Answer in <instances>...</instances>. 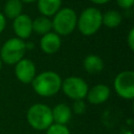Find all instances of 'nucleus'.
I'll return each mask as SVG.
<instances>
[{
  "mask_svg": "<svg viewBox=\"0 0 134 134\" xmlns=\"http://www.w3.org/2000/svg\"><path fill=\"white\" fill-rule=\"evenodd\" d=\"M30 84L38 95L49 97L55 95L61 90L62 79L54 71H44L36 74Z\"/></svg>",
  "mask_w": 134,
  "mask_h": 134,
  "instance_id": "obj_1",
  "label": "nucleus"
},
{
  "mask_svg": "<svg viewBox=\"0 0 134 134\" xmlns=\"http://www.w3.org/2000/svg\"><path fill=\"white\" fill-rule=\"evenodd\" d=\"M77 15L70 7H61L51 19L52 29L60 37L70 35L75 29Z\"/></svg>",
  "mask_w": 134,
  "mask_h": 134,
  "instance_id": "obj_2",
  "label": "nucleus"
},
{
  "mask_svg": "<svg viewBox=\"0 0 134 134\" xmlns=\"http://www.w3.org/2000/svg\"><path fill=\"white\" fill-rule=\"evenodd\" d=\"M102 25V13L96 7H87L77 17L76 27L83 36H92L96 34Z\"/></svg>",
  "mask_w": 134,
  "mask_h": 134,
  "instance_id": "obj_3",
  "label": "nucleus"
},
{
  "mask_svg": "<svg viewBox=\"0 0 134 134\" xmlns=\"http://www.w3.org/2000/svg\"><path fill=\"white\" fill-rule=\"evenodd\" d=\"M26 118L29 126L38 131L46 130L53 122L50 107L41 103L34 104L28 108Z\"/></svg>",
  "mask_w": 134,
  "mask_h": 134,
  "instance_id": "obj_4",
  "label": "nucleus"
},
{
  "mask_svg": "<svg viewBox=\"0 0 134 134\" xmlns=\"http://www.w3.org/2000/svg\"><path fill=\"white\" fill-rule=\"evenodd\" d=\"M26 52V45L24 40L17 37L6 40L0 50V59L8 65H15L22 60Z\"/></svg>",
  "mask_w": 134,
  "mask_h": 134,
  "instance_id": "obj_5",
  "label": "nucleus"
},
{
  "mask_svg": "<svg viewBox=\"0 0 134 134\" xmlns=\"http://www.w3.org/2000/svg\"><path fill=\"white\" fill-rule=\"evenodd\" d=\"M61 89L66 96L73 100H76L84 99L87 95L89 88L84 79L79 76H69L62 81Z\"/></svg>",
  "mask_w": 134,
  "mask_h": 134,
  "instance_id": "obj_6",
  "label": "nucleus"
},
{
  "mask_svg": "<svg viewBox=\"0 0 134 134\" xmlns=\"http://www.w3.org/2000/svg\"><path fill=\"white\" fill-rule=\"evenodd\" d=\"M113 86L121 98L132 99L134 97V72L132 70L119 72L114 79Z\"/></svg>",
  "mask_w": 134,
  "mask_h": 134,
  "instance_id": "obj_7",
  "label": "nucleus"
},
{
  "mask_svg": "<svg viewBox=\"0 0 134 134\" xmlns=\"http://www.w3.org/2000/svg\"><path fill=\"white\" fill-rule=\"evenodd\" d=\"M36 74V65L31 60L23 58L15 64V75L21 83L30 84Z\"/></svg>",
  "mask_w": 134,
  "mask_h": 134,
  "instance_id": "obj_8",
  "label": "nucleus"
},
{
  "mask_svg": "<svg viewBox=\"0 0 134 134\" xmlns=\"http://www.w3.org/2000/svg\"><path fill=\"white\" fill-rule=\"evenodd\" d=\"M13 29L17 38L28 39L32 34V19L26 14L19 15L13 21Z\"/></svg>",
  "mask_w": 134,
  "mask_h": 134,
  "instance_id": "obj_9",
  "label": "nucleus"
},
{
  "mask_svg": "<svg viewBox=\"0 0 134 134\" xmlns=\"http://www.w3.org/2000/svg\"><path fill=\"white\" fill-rule=\"evenodd\" d=\"M62 40L61 37L54 31H49L42 36L40 40V48L46 54H53L61 48Z\"/></svg>",
  "mask_w": 134,
  "mask_h": 134,
  "instance_id": "obj_10",
  "label": "nucleus"
},
{
  "mask_svg": "<svg viewBox=\"0 0 134 134\" xmlns=\"http://www.w3.org/2000/svg\"><path fill=\"white\" fill-rule=\"evenodd\" d=\"M110 88L105 84H96L92 88L88 89L87 92V99L90 104L93 105H99L108 100L110 96Z\"/></svg>",
  "mask_w": 134,
  "mask_h": 134,
  "instance_id": "obj_11",
  "label": "nucleus"
},
{
  "mask_svg": "<svg viewBox=\"0 0 134 134\" xmlns=\"http://www.w3.org/2000/svg\"><path fill=\"white\" fill-rule=\"evenodd\" d=\"M52 119L53 122L60 124V125H66L69 122L72 116V110L71 108L66 104H58L51 109Z\"/></svg>",
  "mask_w": 134,
  "mask_h": 134,
  "instance_id": "obj_12",
  "label": "nucleus"
},
{
  "mask_svg": "<svg viewBox=\"0 0 134 134\" xmlns=\"http://www.w3.org/2000/svg\"><path fill=\"white\" fill-rule=\"evenodd\" d=\"M37 3L41 16L48 18L52 17L62 7V0H37Z\"/></svg>",
  "mask_w": 134,
  "mask_h": 134,
  "instance_id": "obj_13",
  "label": "nucleus"
},
{
  "mask_svg": "<svg viewBox=\"0 0 134 134\" xmlns=\"http://www.w3.org/2000/svg\"><path fill=\"white\" fill-rule=\"evenodd\" d=\"M83 66L88 73L96 74L104 69V61L96 54H88L83 61Z\"/></svg>",
  "mask_w": 134,
  "mask_h": 134,
  "instance_id": "obj_14",
  "label": "nucleus"
},
{
  "mask_svg": "<svg viewBox=\"0 0 134 134\" xmlns=\"http://www.w3.org/2000/svg\"><path fill=\"white\" fill-rule=\"evenodd\" d=\"M52 29V23L51 19L45 16L37 17L35 20H32V31H35L37 35L43 36Z\"/></svg>",
  "mask_w": 134,
  "mask_h": 134,
  "instance_id": "obj_15",
  "label": "nucleus"
},
{
  "mask_svg": "<svg viewBox=\"0 0 134 134\" xmlns=\"http://www.w3.org/2000/svg\"><path fill=\"white\" fill-rule=\"evenodd\" d=\"M122 21V17L119 12L110 9L106 13L102 14V23L108 28H116L120 25Z\"/></svg>",
  "mask_w": 134,
  "mask_h": 134,
  "instance_id": "obj_16",
  "label": "nucleus"
},
{
  "mask_svg": "<svg viewBox=\"0 0 134 134\" xmlns=\"http://www.w3.org/2000/svg\"><path fill=\"white\" fill-rule=\"evenodd\" d=\"M23 2L21 0H7L4 5V16L8 19H15L22 14Z\"/></svg>",
  "mask_w": 134,
  "mask_h": 134,
  "instance_id": "obj_17",
  "label": "nucleus"
},
{
  "mask_svg": "<svg viewBox=\"0 0 134 134\" xmlns=\"http://www.w3.org/2000/svg\"><path fill=\"white\" fill-rule=\"evenodd\" d=\"M46 134H70V131L66 125H60V124L52 122L46 129Z\"/></svg>",
  "mask_w": 134,
  "mask_h": 134,
  "instance_id": "obj_18",
  "label": "nucleus"
},
{
  "mask_svg": "<svg viewBox=\"0 0 134 134\" xmlns=\"http://www.w3.org/2000/svg\"><path fill=\"white\" fill-rule=\"evenodd\" d=\"M72 109H73V112L76 113V114H82L85 112L86 110V104L83 99H76L74 100L73 103V106H72Z\"/></svg>",
  "mask_w": 134,
  "mask_h": 134,
  "instance_id": "obj_19",
  "label": "nucleus"
},
{
  "mask_svg": "<svg viewBox=\"0 0 134 134\" xmlns=\"http://www.w3.org/2000/svg\"><path fill=\"white\" fill-rule=\"evenodd\" d=\"M116 2L118 4V6L124 9H129L134 4V0H116Z\"/></svg>",
  "mask_w": 134,
  "mask_h": 134,
  "instance_id": "obj_20",
  "label": "nucleus"
},
{
  "mask_svg": "<svg viewBox=\"0 0 134 134\" xmlns=\"http://www.w3.org/2000/svg\"><path fill=\"white\" fill-rule=\"evenodd\" d=\"M127 43L131 50H134V28H131L128 37H127Z\"/></svg>",
  "mask_w": 134,
  "mask_h": 134,
  "instance_id": "obj_21",
  "label": "nucleus"
},
{
  "mask_svg": "<svg viewBox=\"0 0 134 134\" xmlns=\"http://www.w3.org/2000/svg\"><path fill=\"white\" fill-rule=\"evenodd\" d=\"M5 26H6V18L2 13H0V34L5 29Z\"/></svg>",
  "mask_w": 134,
  "mask_h": 134,
  "instance_id": "obj_22",
  "label": "nucleus"
},
{
  "mask_svg": "<svg viewBox=\"0 0 134 134\" xmlns=\"http://www.w3.org/2000/svg\"><path fill=\"white\" fill-rule=\"evenodd\" d=\"M90 2L94 3V4H97V5H102V4H106L108 3L110 0H89Z\"/></svg>",
  "mask_w": 134,
  "mask_h": 134,
  "instance_id": "obj_23",
  "label": "nucleus"
},
{
  "mask_svg": "<svg viewBox=\"0 0 134 134\" xmlns=\"http://www.w3.org/2000/svg\"><path fill=\"white\" fill-rule=\"evenodd\" d=\"M23 3H32V2H35V1H37V0H21Z\"/></svg>",
  "mask_w": 134,
  "mask_h": 134,
  "instance_id": "obj_24",
  "label": "nucleus"
},
{
  "mask_svg": "<svg viewBox=\"0 0 134 134\" xmlns=\"http://www.w3.org/2000/svg\"><path fill=\"white\" fill-rule=\"evenodd\" d=\"M1 68H2V61H1V59H0V70H1Z\"/></svg>",
  "mask_w": 134,
  "mask_h": 134,
  "instance_id": "obj_25",
  "label": "nucleus"
}]
</instances>
